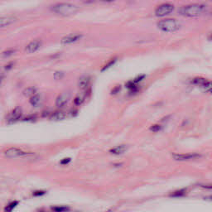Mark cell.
<instances>
[{
  "instance_id": "6da1fadb",
  "label": "cell",
  "mask_w": 212,
  "mask_h": 212,
  "mask_svg": "<svg viewBox=\"0 0 212 212\" xmlns=\"http://www.w3.org/2000/svg\"><path fill=\"white\" fill-rule=\"evenodd\" d=\"M51 11L62 16L68 17L75 14L78 11V8L71 3H58L51 8Z\"/></svg>"
},
{
  "instance_id": "7a4b0ae2",
  "label": "cell",
  "mask_w": 212,
  "mask_h": 212,
  "mask_svg": "<svg viewBox=\"0 0 212 212\" xmlns=\"http://www.w3.org/2000/svg\"><path fill=\"white\" fill-rule=\"evenodd\" d=\"M180 23L176 19H164V20L160 21L157 23V27L159 30H161L162 32H166V33H172V32H176L179 29Z\"/></svg>"
},
{
  "instance_id": "3957f363",
  "label": "cell",
  "mask_w": 212,
  "mask_h": 212,
  "mask_svg": "<svg viewBox=\"0 0 212 212\" xmlns=\"http://www.w3.org/2000/svg\"><path fill=\"white\" fill-rule=\"evenodd\" d=\"M205 11V5L203 4H192L188 6L183 7L180 9L181 14L186 17H196Z\"/></svg>"
},
{
  "instance_id": "277c9868",
  "label": "cell",
  "mask_w": 212,
  "mask_h": 212,
  "mask_svg": "<svg viewBox=\"0 0 212 212\" xmlns=\"http://www.w3.org/2000/svg\"><path fill=\"white\" fill-rule=\"evenodd\" d=\"M4 155L9 158H16V157H27L30 156L29 153H26L17 147H11L4 152Z\"/></svg>"
},
{
  "instance_id": "5b68a950",
  "label": "cell",
  "mask_w": 212,
  "mask_h": 212,
  "mask_svg": "<svg viewBox=\"0 0 212 212\" xmlns=\"http://www.w3.org/2000/svg\"><path fill=\"white\" fill-rule=\"evenodd\" d=\"M174 10V6L171 3H164L157 7L155 10V15L157 17H164L170 14Z\"/></svg>"
},
{
  "instance_id": "8992f818",
  "label": "cell",
  "mask_w": 212,
  "mask_h": 212,
  "mask_svg": "<svg viewBox=\"0 0 212 212\" xmlns=\"http://www.w3.org/2000/svg\"><path fill=\"white\" fill-rule=\"evenodd\" d=\"M200 153H182V154H173L172 157L176 161H192L201 157Z\"/></svg>"
},
{
  "instance_id": "52a82bcc",
  "label": "cell",
  "mask_w": 212,
  "mask_h": 212,
  "mask_svg": "<svg viewBox=\"0 0 212 212\" xmlns=\"http://www.w3.org/2000/svg\"><path fill=\"white\" fill-rule=\"evenodd\" d=\"M71 99V94L69 92H64L56 98V105L57 108H63L65 107Z\"/></svg>"
},
{
  "instance_id": "ba28073f",
  "label": "cell",
  "mask_w": 212,
  "mask_h": 212,
  "mask_svg": "<svg viewBox=\"0 0 212 212\" xmlns=\"http://www.w3.org/2000/svg\"><path fill=\"white\" fill-rule=\"evenodd\" d=\"M22 115H23L22 108L21 107H16L15 109H13L12 112L10 113V115L8 117V121H9V124H12V123H14L16 121L19 120L21 117H22Z\"/></svg>"
},
{
  "instance_id": "9c48e42d",
  "label": "cell",
  "mask_w": 212,
  "mask_h": 212,
  "mask_svg": "<svg viewBox=\"0 0 212 212\" xmlns=\"http://www.w3.org/2000/svg\"><path fill=\"white\" fill-rule=\"evenodd\" d=\"M82 37V35L80 34H71V35H67L64 37L62 39V44L63 45H68V44H71L73 42H76L78 40Z\"/></svg>"
},
{
  "instance_id": "30bf717a",
  "label": "cell",
  "mask_w": 212,
  "mask_h": 212,
  "mask_svg": "<svg viewBox=\"0 0 212 212\" xmlns=\"http://www.w3.org/2000/svg\"><path fill=\"white\" fill-rule=\"evenodd\" d=\"M41 41L35 40V41H31L29 44L25 47V51H26V53L35 52L36 51H37V49H38L39 47H41Z\"/></svg>"
},
{
  "instance_id": "8fae6325",
  "label": "cell",
  "mask_w": 212,
  "mask_h": 212,
  "mask_svg": "<svg viewBox=\"0 0 212 212\" xmlns=\"http://www.w3.org/2000/svg\"><path fill=\"white\" fill-rule=\"evenodd\" d=\"M90 82V76H82L78 80V87L81 90H85L88 87Z\"/></svg>"
},
{
  "instance_id": "7c38bea8",
  "label": "cell",
  "mask_w": 212,
  "mask_h": 212,
  "mask_svg": "<svg viewBox=\"0 0 212 212\" xmlns=\"http://www.w3.org/2000/svg\"><path fill=\"white\" fill-rule=\"evenodd\" d=\"M66 118V114L62 111H56L51 114L50 116V119L52 121H60Z\"/></svg>"
},
{
  "instance_id": "4fadbf2b",
  "label": "cell",
  "mask_w": 212,
  "mask_h": 212,
  "mask_svg": "<svg viewBox=\"0 0 212 212\" xmlns=\"http://www.w3.org/2000/svg\"><path fill=\"white\" fill-rule=\"evenodd\" d=\"M15 21H16V18H12V17H6V18L3 17L0 19V27L3 28L4 26H9L10 24L13 23Z\"/></svg>"
},
{
  "instance_id": "5bb4252c",
  "label": "cell",
  "mask_w": 212,
  "mask_h": 212,
  "mask_svg": "<svg viewBox=\"0 0 212 212\" xmlns=\"http://www.w3.org/2000/svg\"><path fill=\"white\" fill-rule=\"evenodd\" d=\"M127 148H128V147L126 145H119V146H117L115 148H112L109 152L113 153V154H115V155H119V154L124 153L127 150Z\"/></svg>"
},
{
  "instance_id": "9a60e30c",
  "label": "cell",
  "mask_w": 212,
  "mask_h": 212,
  "mask_svg": "<svg viewBox=\"0 0 212 212\" xmlns=\"http://www.w3.org/2000/svg\"><path fill=\"white\" fill-rule=\"evenodd\" d=\"M30 103L34 107H39L41 104V95L35 94L33 97L30 98Z\"/></svg>"
},
{
  "instance_id": "2e32d148",
  "label": "cell",
  "mask_w": 212,
  "mask_h": 212,
  "mask_svg": "<svg viewBox=\"0 0 212 212\" xmlns=\"http://www.w3.org/2000/svg\"><path fill=\"white\" fill-rule=\"evenodd\" d=\"M23 93L24 96H26V97H33V95H35L37 93V89L33 86L27 87L24 90Z\"/></svg>"
},
{
  "instance_id": "e0dca14e",
  "label": "cell",
  "mask_w": 212,
  "mask_h": 212,
  "mask_svg": "<svg viewBox=\"0 0 212 212\" xmlns=\"http://www.w3.org/2000/svg\"><path fill=\"white\" fill-rule=\"evenodd\" d=\"M208 80H206V79L204 78H201V77H196V78H194V79L192 80V84L194 85V86H197L199 87L202 86L204 84H206Z\"/></svg>"
},
{
  "instance_id": "ac0fdd59",
  "label": "cell",
  "mask_w": 212,
  "mask_h": 212,
  "mask_svg": "<svg viewBox=\"0 0 212 212\" xmlns=\"http://www.w3.org/2000/svg\"><path fill=\"white\" fill-rule=\"evenodd\" d=\"M85 99H86V94H77V96L75 98V100H74V104H75V105H76V106L80 105V104L84 102Z\"/></svg>"
},
{
  "instance_id": "d6986e66",
  "label": "cell",
  "mask_w": 212,
  "mask_h": 212,
  "mask_svg": "<svg viewBox=\"0 0 212 212\" xmlns=\"http://www.w3.org/2000/svg\"><path fill=\"white\" fill-rule=\"evenodd\" d=\"M200 89L203 92H210L212 90V82L207 81L206 84H204L203 86H200Z\"/></svg>"
},
{
  "instance_id": "ffe728a7",
  "label": "cell",
  "mask_w": 212,
  "mask_h": 212,
  "mask_svg": "<svg viewBox=\"0 0 212 212\" xmlns=\"http://www.w3.org/2000/svg\"><path fill=\"white\" fill-rule=\"evenodd\" d=\"M18 201H12V202H10V203L8 205V206L5 207V209H4V211L5 212H12V210L13 209H14L16 206H18Z\"/></svg>"
},
{
  "instance_id": "44dd1931",
  "label": "cell",
  "mask_w": 212,
  "mask_h": 212,
  "mask_svg": "<svg viewBox=\"0 0 212 212\" xmlns=\"http://www.w3.org/2000/svg\"><path fill=\"white\" fill-rule=\"evenodd\" d=\"M186 193V189H182V190H179V191H176L174 192L173 193H171L170 196H173V197H180V196H182Z\"/></svg>"
},
{
  "instance_id": "7402d4cb",
  "label": "cell",
  "mask_w": 212,
  "mask_h": 212,
  "mask_svg": "<svg viewBox=\"0 0 212 212\" xmlns=\"http://www.w3.org/2000/svg\"><path fill=\"white\" fill-rule=\"evenodd\" d=\"M52 210L55 212H68L70 210V208L67 206H55L52 207Z\"/></svg>"
},
{
  "instance_id": "603a6c76",
  "label": "cell",
  "mask_w": 212,
  "mask_h": 212,
  "mask_svg": "<svg viewBox=\"0 0 212 212\" xmlns=\"http://www.w3.org/2000/svg\"><path fill=\"white\" fill-rule=\"evenodd\" d=\"M15 52H16V50H15V49H9V50H6L4 51H3L2 54H1V56H2L3 58H6V57L11 56L12 54H14Z\"/></svg>"
},
{
  "instance_id": "cb8c5ba5",
  "label": "cell",
  "mask_w": 212,
  "mask_h": 212,
  "mask_svg": "<svg viewBox=\"0 0 212 212\" xmlns=\"http://www.w3.org/2000/svg\"><path fill=\"white\" fill-rule=\"evenodd\" d=\"M115 62H116V58H115V59H113V60H111V61H109L108 63H106V65L104 66L103 68H102V71H106L107 69H109L110 66H112L115 63Z\"/></svg>"
},
{
  "instance_id": "d4e9b609",
  "label": "cell",
  "mask_w": 212,
  "mask_h": 212,
  "mask_svg": "<svg viewBox=\"0 0 212 212\" xmlns=\"http://www.w3.org/2000/svg\"><path fill=\"white\" fill-rule=\"evenodd\" d=\"M64 77V73L62 71H56L54 74V79L55 80H61Z\"/></svg>"
},
{
  "instance_id": "484cf974",
  "label": "cell",
  "mask_w": 212,
  "mask_h": 212,
  "mask_svg": "<svg viewBox=\"0 0 212 212\" xmlns=\"http://www.w3.org/2000/svg\"><path fill=\"white\" fill-rule=\"evenodd\" d=\"M161 129H162V127L159 124H155V125H153L152 127H150V130L153 131V132H158Z\"/></svg>"
},
{
  "instance_id": "4316f807",
  "label": "cell",
  "mask_w": 212,
  "mask_h": 212,
  "mask_svg": "<svg viewBox=\"0 0 212 212\" xmlns=\"http://www.w3.org/2000/svg\"><path fill=\"white\" fill-rule=\"evenodd\" d=\"M145 75H140V76H138L136 77L135 79L133 80V82L135 83V84H138V83L141 82L145 78Z\"/></svg>"
},
{
  "instance_id": "83f0119b",
  "label": "cell",
  "mask_w": 212,
  "mask_h": 212,
  "mask_svg": "<svg viewBox=\"0 0 212 212\" xmlns=\"http://www.w3.org/2000/svg\"><path fill=\"white\" fill-rule=\"evenodd\" d=\"M120 90H121L120 86H115V87H114V88L112 89V90H111V92H110V94H117L118 92L120 91Z\"/></svg>"
},
{
  "instance_id": "f1b7e54d",
  "label": "cell",
  "mask_w": 212,
  "mask_h": 212,
  "mask_svg": "<svg viewBox=\"0 0 212 212\" xmlns=\"http://www.w3.org/2000/svg\"><path fill=\"white\" fill-rule=\"evenodd\" d=\"M36 119V115H28L26 116V118H23L24 121H27V122H33Z\"/></svg>"
},
{
  "instance_id": "f546056e",
  "label": "cell",
  "mask_w": 212,
  "mask_h": 212,
  "mask_svg": "<svg viewBox=\"0 0 212 212\" xmlns=\"http://www.w3.org/2000/svg\"><path fill=\"white\" fill-rule=\"evenodd\" d=\"M200 186L201 188L206 189V190H212V184H201Z\"/></svg>"
},
{
  "instance_id": "4dcf8cb0",
  "label": "cell",
  "mask_w": 212,
  "mask_h": 212,
  "mask_svg": "<svg viewBox=\"0 0 212 212\" xmlns=\"http://www.w3.org/2000/svg\"><path fill=\"white\" fill-rule=\"evenodd\" d=\"M13 65H14V62H9L8 65H6L5 66H4V69H5L6 71H9V70H10Z\"/></svg>"
},
{
  "instance_id": "1f68e13d",
  "label": "cell",
  "mask_w": 212,
  "mask_h": 212,
  "mask_svg": "<svg viewBox=\"0 0 212 212\" xmlns=\"http://www.w3.org/2000/svg\"><path fill=\"white\" fill-rule=\"evenodd\" d=\"M71 159L70 158V157H67V158H64L62 159V161H61V164H62V165H65V164H67V163H69V162H71Z\"/></svg>"
},
{
  "instance_id": "d6a6232c",
  "label": "cell",
  "mask_w": 212,
  "mask_h": 212,
  "mask_svg": "<svg viewBox=\"0 0 212 212\" xmlns=\"http://www.w3.org/2000/svg\"><path fill=\"white\" fill-rule=\"evenodd\" d=\"M46 192H43V191H37V192H34V193H33V196H41V195H44Z\"/></svg>"
},
{
  "instance_id": "836d02e7",
  "label": "cell",
  "mask_w": 212,
  "mask_h": 212,
  "mask_svg": "<svg viewBox=\"0 0 212 212\" xmlns=\"http://www.w3.org/2000/svg\"><path fill=\"white\" fill-rule=\"evenodd\" d=\"M205 200H210V201H212V196H206V197H205Z\"/></svg>"
},
{
  "instance_id": "e575fe53",
  "label": "cell",
  "mask_w": 212,
  "mask_h": 212,
  "mask_svg": "<svg viewBox=\"0 0 212 212\" xmlns=\"http://www.w3.org/2000/svg\"><path fill=\"white\" fill-rule=\"evenodd\" d=\"M103 1H104V2H112L114 0H103Z\"/></svg>"
},
{
  "instance_id": "d590c367",
  "label": "cell",
  "mask_w": 212,
  "mask_h": 212,
  "mask_svg": "<svg viewBox=\"0 0 212 212\" xmlns=\"http://www.w3.org/2000/svg\"><path fill=\"white\" fill-rule=\"evenodd\" d=\"M210 93H212V90H211V91H210Z\"/></svg>"
},
{
  "instance_id": "8d00e7d4",
  "label": "cell",
  "mask_w": 212,
  "mask_h": 212,
  "mask_svg": "<svg viewBox=\"0 0 212 212\" xmlns=\"http://www.w3.org/2000/svg\"><path fill=\"white\" fill-rule=\"evenodd\" d=\"M41 212H44V211H41Z\"/></svg>"
}]
</instances>
